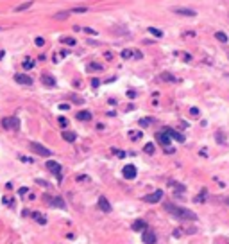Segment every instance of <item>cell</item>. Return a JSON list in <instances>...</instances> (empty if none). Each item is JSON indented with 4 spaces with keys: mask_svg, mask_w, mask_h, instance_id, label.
<instances>
[{
    "mask_svg": "<svg viewBox=\"0 0 229 244\" xmlns=\"http://www.w3.org/2000/svg\"><path fill=\"white\" fill-rule=\"evenodd\" d=\"M70 99H72L74 102H79V104H82V102H84V101H82L79 95H75V94H72V95H70Z\"/></svg>",
    "mask_w": 229,
    "mask_h": 244,
    "instance_id": "d590c367",
    "label": "cell"
},
{
    "mask_svg": "<svg viewBox=\"0 0 229 244\" xmlns=\"http://www.w3.org/2000/svg\"><path fill=\"white\" fill-rule=\"evenodd\" d=\"M32 0H29V2H25V4H21V6H18V7H14V11L16 13H20V11H25V9H29V7H32Z\"/></svg>",
    "mask_w": 229,
    "mask_h": 244,
    "instance_id": "44dd1931",
    "label": "cell"
},
{
    "mask_svg": "<svg viewBox=\"0 0 229 244\" xmlns=\"http://www.w3.org/2000/svg\"><path fill=\"white\" fill-rule=\"evenodd\" d=\"M154 149H156V147H154V144H152V142L145 144V147H143V151H145L147 154H152V153H154Z\"/></svg>",
    "mask_w": 229,
    "mask_h": 244,
    "instance_id": "4dcf8cb0",
    "label": "cell"
},
{
    "mask_svg": "<svg viewBox=\"0 0 229 244\" xmlns=\"http://www.w3.org/2000/svg\"><path fill=\"white\" fill-rule=\"evenodd\" d=\"M99 208H100L102 212H111V205H109V201H107V197H104V196L99 197Z\"/></svg>",
    "mask_w": 229,
    "mask_h": 244,
    "instance_id": "4fadbf2b",
    "label": "cell"
},
{
    "mask_svg": "<svg viewBox=\"0 0 229 244\" xmlns=\"http://www.w3.org/2000/svg\"><path fill=\"white\" fill-rule=\"evenodd\" d=\"M156 140L161 144L163 147H168V145H170V137L167 135L165 131H157V133H156Z\"/></svg>",
    "mask_w": 229,
    "mask_h": 244,
    "instance_id": "30bf717a",
    "label": "cell"
},
{
    "mask_svg": "<svg viewBox=\"0 0 229 244\" xmlns=\"http://www.w3.org/2000/svg\"><path fill=\"white\" fill-rule=\"evenodd\" d=\"M59 108H61V109H68V108H70V104L64 102V104H59Z\"/></svg>",
    "mask_w": 229,
    "mask_h": 244,
    "instance_id": "f907efd6",
    "label": "cell"
},
{
    "mask_svg": "<svg viewBox=\"0 0 229 244\" xmlns=\"http://www.w3.org/2000/svg\"><path fill=\"white\" fill-rule=\"evenodd\" d=\"M4 54H6V52H4L2 49H0V59H2V58H4Z\"/></svg>",
    "mask_w": 229,
    "mask_h": 244,
    "instance_id": "816d5d0a",
    "label": "cell"
},
{
    "mask_svg": "<svg viewBox=\"0 0 229 244\" xmlns=\"http://www.w3.org/2000/svg\"><path fill=\"white\" fill-rule=\"evenodd\" d=\"M43 199L49 203V207H56V208H64V201L61 197H54V196H43Z\"/></svg>",
    "mask_w": 229,
    "mask_h": 244,
    "instance_id": "5b68a950",
    "label": "cell"
},
{
    "mask_svg": "<svg viewBox=\"0 0 229 244\" xmlns=\"http://www.w3.org/2000/svg\"><path fill=\"white\" fill-rule=\"evenodd\" d=\"M165 133H167L170 138H175V140H179V142H185V135H181L179 131H175V129H172V127H165Z\"/></svg>",
    "mask_w": 229,
    "mask_h": 244,
    "instance_id": "8fae6325",
    "label": "cell"
},
{
    "mask_svg": "<svg viewBox=\"0 0 229 244\" xmlns=\"http://www.w3.org/2000/svg\"><path fill=\"white\" fill-rule=\"evenodd\" d=\"M89 178H88V176L86 174H81V176H77V181H88Z\"/></svg>",
    "mask_w": 229,
    "mask_h": 244,
    "instance_id": "7bdbcfd3",
    "label": "cell"
},
{
    "mask_svg": "<svg viewBox=\"0 0 229 244\" xmlns=\"http://www.w3.org/2000/svg\"><path fill=\"white\" fill-rule=\"evenodd\" d=\"M34 43H36V45H38V47H43V45H45V40H43L41 36H38V38L34 40Z\"/></svg>",
    "mask_w": 229,
    "mask_h": 244,
    "instance_id": "8d00e7d4",
    "label": "cell"
},
{
    "mask_svg": "<svg viewBox=\"0 0 229 244\" xmlns=\"http://www.w3.org/2000/svg\"><path fill=\"white\" fill-rule=\"evenodd\" d=\"M68 16H70V11H61V13L54 14V20H66Z\"/></svg>",
    "mask_w": 229,
    "mask_h": 244,
    "instance_id": "7402d4cb",
    "label": "cell"
},
{
    "mask_svg": "<svg viewBox=\"0 0 229 244\" xmlns=\"http://www.w3.org/2000/svg\"><path fill=\"white\" fill-rule=\"evenodd\" d=\"M165 151H167L168 154H174V153H175V149H174L172 145H168V147H165Z\"/></svg>",
    "mask_w": 229,
    "mask_h": 244,
    "instance_id": "7dc6e473",
    "label": "cell"
},
{
    "mask_svg": "<svg viewBox=\"0 0 229 244\" xmlns=\"http://www.w3.org/2000/svg\"><path fill=\"white\" fill-rule=\"evenodd\" d=\"M174 235H175V237H181V235H182V230H181V228L174 230Z\"/></svg>",
    "mask_w": 229,
    "mask_h": 244,
    "instance_id": "681fc988",
    "label": "cell"
},
{
    "mask_svg": "<svg viewBox=\"0 0 229 244\" xmlns=\"http://www.w3.org/2000/svg\"><path fill=\"white\" fill-rule=\"evenodd\" d=\"M142 135H143L142 131H131L129 138H131V140H140V138H142Z\"/></svg>",
    "mask_w": 229,
    "mask_h": 244,
    "instance_id": "4316f807",
    "label": "cell"
},
{
    "mask_svg": "<svg viewBox=\"0 0 229 244\" xmlns=\"http://www.w3.org/2000/svg\"><path fill=\"white\" fill-rule=\"evenodd\" d=\"M2 203H4L6 207H11V208H13V207H14V199L9 197V196H4V197H2Z\"/></svg>",
    "mask_w": 229,
    "mask_h": 244,
    "instance_id": "603a6c76",
    "label": "cell"
},
{
    "mask_svg": "<svg viewBox=\"0 0 229 244\" xmlns=\"http://www.w3.org/2000/svg\"><path fill=\"white\" fill-rule=\"evenodd\" d=\"M163 208H165L170 215H174L175 219H179V221H195V219H197V214H195V212H192V210H188V208H185V207H177V205H174V203H165Z\"/></svg>",
    "mask_w": 229,
    "mask_h": 244,
    "instance_id": "6da1fadb",
    "label": "cell"
},
{
    "mask_svg": "<svg viewBox=\"0 0 229 244\" xmlns=\"http://www.w3.org/2000/svg\"><path fill=\"white\" fill-rule=\"evenodd\" d=\"M14 81L18 84H25V86H31L34 83V79L29 77V76H25V74H14Z\"/></svg>",
    "mask_w": 229,
    "mask_h": 244,
    "instance_id": "ba28073f",
    "label": "cell"
},
{
    "mask_svg": "<svg viewBox=\"0 0 229 244\" xmlns=\"http://www.w3.org/2000/svg\"><path fill=\"white\" fill-rule=\"evenodd\" d=\"M20 160H21V162H25V163H32V162H34V160L29 158V156H20Z\"/></svg>",
    "mask_w": 229,
    "mask_h": 244,
    "instance_id": "b9f144b4",
    "label": "cell"
},
{
    "mask_svg": "<svg viewBox=\"0 0 229 244\" xmlns=\"http://www.w3.org/2000/svg\"><path fill=\"white\" fill-rule=\"evenodd\" d=\"M88 70H95V72H100V70H102V65H97V63H89V65H88Z\"/></svg>",
    "mask_w": 229,
    "mask_h": 244,
    "instance_id": "f1b7e54d",
    "label": "cell"
},
{
    "mask_svg": "<svg viewBox=\"0 0 229 244\" xmlns=\"http://www.w3.org/2000/svg\"><path fill=\"white\" fill-rule=\"evenodd\" d=\"M57 122H59L63 127H66V126H68V120H66L64 117H57Z\"/></svg>",
    "mask_w": 229,
    "mask_h": 244,
    "instance_id": "f35d334b",
    "label": "cell"
},
{
    "mask_svg": "<svg viewBox=\"0 0 229 244\" xmlns=\"http://www.w3.org/2000/svg\"><path fill=\"white\" fill-rule=\"evenodd\" d=\"M215 38H217L218 41H222V43H225V41H227V36H225V34H224L222 31H218V32H215Z\"/></svg>",
    "mask_w": 229,
    "mask_h": 244,
    "instance_id": "f546056e",
    "label": "cell"
},
{
    "mask_svg": "<svg viewBox=\"0 0 229 244\" xmlns=\"http://www.w3.org/2000/svg\"><path fill=\"white\" fill-rule=\"evenodd\" d=\"M142 239H143L145 244H154V242H156V235H154L152 232H149V230H143V232H142Z\"/></svg>",
    "mask_w": 229,
    "mask_h": 244,
    "instance_id": "7c38bea8",
    "label": "cell"
},
{
    "mask_svg": "<svg viewBox=\"0 0 229 244\" xmlns=\"http://www.w3.org/2000/svg\"><path fill=\"white\" fill-rule=\"evenodd\" d=\"M47 169L56 176V178H57V181H61L63 180V167L57 163V162H54V160H49L47 162Z\"/></svg>",
    "mask_w": 229,
    "mask_h": 244,
    "instance_id": "3957f363",
    "label": "cell"
},
{
    "mask_svg": "<svg viewBox=\"0 0 229 244\" xmlns=\"http://www.w3.org/2000/svg\"><path fill=\"white\" fill-rule=\"evenodd\" d=\"M75 138H77V135L74 131H63V140H66V142H75Z\"/></svg>",
    "mask_w": 229,
    "mask_h": 244,
    "instance_id": "e0dca14e",
    "label": "cell"
},
{
    "mask_svg": "<svg viewBox=\"0 0 229 244\" xmlns=\"http://www.w3.org/2000/svg\"><path fill=\"white\" fill-rule=\"evenodd\" d=\"M225 201H227V203H229V197H227V199H225Z\"/></svg>",
    "mask_w": 229,
    "mask_h": 244,
    "instance_id": "f5cc1de1",
    "label": "cell"
},
{
    "mask_svg": "<svg viewBox=\"0 0 229 244\" xmlns=\"http://www.w3.org/2000/svg\"><path fill=\"white\" fill-rule=\"evenodd\" d=\"M190 115H195V117H197V115H199V109H197V108H190Z\"/></svg>",
    "mask_w": 229,
    "mask_h": 244,
    "instance_id": "c3c4849f",
    "label": "cell"
},
{
    "mask_svg": "<svg viewBox=\"0 0 229 244\" xmlns=\"http://www.w3.org/2000/svg\"><path fill=\"white\" fill-rule=\"evenodd\" d=\"M127 97H129V99H134V97H136V92H134V90H127Z\"/></svg>",
    "mask_w": 229,
    "mask_h": 244,
    "instance_id": "bcb514c9",
    "label": "cell"
},
{
    "mask_svg": "<svg viewBox=\"0 0 229 244\" xmlns=\"http://www.w3.org/2000/svg\"><path fill=\"white\" fill-rule=\"evenodd\" d=\"M161 79H163V81H168V83H177V81H179L177 77H174V76L168 74V72H163V74H161Z\"/></svg>",
    "mask_w": 229,
    "mask_h": 244,
    "instance_id": "ffe728a7",
    "label": "cell"
},
{
    "mask_svg": "<svg viewBox=\"0 0 229 244\" xmlns=\"http://www.w3.org/2000/svg\"><path fill=\"white\" fill-rule=\"evenodd\" d=\"M149 32H150L152 36H156V38H163V31H159V29H156V27H149Z\"/></svg>",
    "mask_w": 229,
    "mask_h": 244,
    "instance_id": "d4e9b609",
    "label": "cell"
},
{
    "mask_svg": "<svg viewBox=\"0 0 229 244\" xmlns=\"http://www.w3.org/2000/svg\"><path fill=\"white\" fill-rule=\"evenodd\" d=\"M36 183H38V185H41V187H47V189L50 187V185H49L47 181H43V180H36Z\"/></svg>",
    "mask_w": 229,
    "mask_h": 244,
    "instance_id": "f6af8a7d",
    "label": "cell"
},
{
    "mask_svg": "<svg viewBox=\"0 0 229 244\" xmlns=\"http://www.w3.org/2000/svg\"><path fill=\"white\" fill-rule=\"evenodd\" d=\"M111 151H113V154H117L118 158H124V156H125V153L120 151V149H117V147H111Z\"/></svg>",
    "mask_w": 229,
    "mask_h": 244,
    "instance_id": "d6a6232c",
    "label": "cell"
},
{
    "mask_svg": "<svg viewBox=\"0 0 229 244\" xmlns=\"http://www.w3.org/2000/svg\"><path fill=\"white\" fill-rule=\"evenodd\" d=\"M206 196H208V190L202 189V190H200V194L193 197V201H195V203H204V201H206Z\"/></svg>",
    "mask_w": 229,
    "mask_h": 244,
    "instance_id": "ac0fdd59",
    "label": "cell"
},
{
    "mask_svg": "<svg viewBox=\"0 0 229 244\" xmlns=\"http://www.w3.org/2000/svg\"><path fill=\"white\" fill-rule=\"evenodd\" d=\"M152 122H154V119H152V117H143V119L140 120V126H143V127H145V126H150Z\"/></svg>",
    "mask_w": 229,
    "mask_h": 244,
    "instance_id": "83f0119b",
    "label": "cell"
},
{
    "mask_svg": "<svg viewBox=\"0 0 229 244\" xmlns=\"http://www.w3.org/2000/svg\"><path fill=\"white\" fill-rule=\"evenodd\" d=\"M2 126L7 131H18L20 129V119L18 117H6L2 120Z\"/></svg>",
    "mask_w": 229,
    "mask_h": 244,
    "instance_id": "7a4b0ae2",
    "label": "cell"
},
{
    "mask_svg": "<svg viewBox=\"0 0 229 244\" xmlns=\"http://www.w3.org/2000/svg\"><path fill=\"white\" fill-rule=\"evenodd\" d=\"M77 119H79V120H89V119H91V113L88 112V109H82V112H77Z\"/></svg>",
    "mask_w": 229,
    "mask_h": 244,
    "instance_id": "d6986e66",
    "label": "cell"
},
{
    "mask_svg": "<svg viewBox=\"0 0 229 244\" xmlns=\"http://www.w3.org/2000/svg\"><path fill=\"white\" fill-rule=\"evenodd\" d=\"M132 230H134V232H143V230H147V223H145V221H142V219H138V221L132 225Z\"/></svg>",
    "mask_w": 229,
    "mask_h": 244,
    "instance_id": "9a60e30c",
    "label": "cell"
},
{
    "mask_svg": "<svg viewBox=\"0 0 229 244\" xmlns=\"http://www.w3.org/2000/svg\"><path fill=\"white\" fill-rule=\"evenodd\" d=\"M132 58H136V59H142V58H143V54H142L140 50H136V52H132Z\"/></svg>",
    "mask_w": 229,
    "mask_h": 244,
    "instance_id": "ee69618b",
    "label": "cell"
},
{
    "mask_svg": "<svg viewBox=\"0 0 229 244\" xmlns=\"http://www.w3.org/2000/svg\"><path fill=\"white\" fill-rule=\"evenodd\" d=\"M86 11H88V7H74L70 13H77L79 14V13H86Z\"/></svg>",
    "mask_w": 229,
    "mask_h": 244,
    "instance_id": "e575fe53",
    "label": "cell"
},
{
    "mask_svg": "<svg viewBox=\"0 0 229 244\" xmlns=\"http://www.w3.org/2000/svg\"><path fill=\"white\" fill-rule=\"evenodd\" d=\"M100 86V81L99 79H91V88H99Z\"/></svg>",
    "mask_w": 229,
    "mask_h": 244,
    "instance_id": "ab89813d",
    "label": "cell"
},
{
    "mask_svg": "<svg viewBox=\"0 0 229 244\" xmlns=\"http://www.w3.org/2000/svg\"><path fill=\"white\" fill-rule=\"evenodd\" d=\"M161 199H163V190H154L152 194H149V196H145V197H143V201L152 205V203H159Z\"/></svg>",
    "mask_w": 229,
    "mask_h": 244,
    "instance_id": "52a82bcc",
    "label": "cell"
},
{
    "mask_svg": "<svg viewBox=\"0 0 229 244\" xmlns=\"http://www.w3.org/2000/svg\"><path fill=\"white\" fill-rule=\"evenodd\" d=\"M61 41L64 43V45H70V47H74L75 43H77V41H75L74 38H70V36H64V38H61Z\"/></svg>",
    "mask_w": 229,
    "mask_h": 244,
    "instance_id": "cb8c5ba5",
    "label": "cell"
},
{
    "mask_svg": "<svg viewBox=\"0 0 229 244\" xmlns=\"http://www.w3.org/2000/svg\"><path fill=\"white\" fill-rule=\"evenodd\" d=\"M31 215H32V219L36 221V223H39V225H47V217H45L43 214H39V212H32Z\"/></svg>",
    "mask_w": 229,
    "mask_h": 244,
    "instance_id": "2e32d148",
    "label": "cell"
},
{
    "mask_svg": "<svg viewBox=\"0 0 229 244\" xmlns=\"http://www.w3.org/2000/svg\"><path fill=\"white\" fill-rule=\"evenodd\" d=\"M36 66V61H32V59H25L24 61V68L25 70H31V68H34Z\"/></svg>",
    "mask_w": 229,
    "mask_h": 244,
    "instance_id": "484cf974",
    "label": "cell"
},
{
    "mask_svg": "<svg viewBox=\"0 0 229 244\" xmlns=\"http://www.w3.org/2000/svg\"><path fill=\"white\" fill-rule=\"evenodd\" d=\"M41 83L45 86H56V79L52 76H49V74H41Z\"/></svg>",
    "mask_w": 229,
    "mask_h": 244,
    "instance_id": "5bb4252c",
    "label": "cell"
},
{
    "mask_svg": "<svg viewBox=\"0 0 229 244\" xmlns=\"http://www.w3.org/2000/svg\"><path fill=\"white\" fill-rule=\"evenodd\" d=\"M81 31H84V32H86V34H89V36H97V34H99L95 29H89V27H81Z\"/></svg>",
    "mask_w": 229,
    "mask_h": 244,
    "instance_id": "1f68e13d",
    "label": "cell"
},
{
    "mask_svg": "<svg viewBox=\"0 0 229 244\" xmlns=\"http://www.w3.org/2000/svg\"><path fill=\"white\" fill-rule=\"evenodd\" d=\"M172 11L175 14H181V16H197V11L195 9H188V7H172Z\"/></svg>",
    "mask_w": 229,
    "mask_h": 244,
    "instance_id": "9c48e42d",
    "label": "cell"
},
{
    "mask_svg": "<svg viewBox=\"0 0 229 244\" xmlns=\"http://www.w3.org/2000/svg\"><path fill=\"white\" fill-rule=\"evenodd\" d=\"M136 174H138V171H136V165H132V163L124 165V169H122V176H124L125 180H134V178H136Z\"/></svg>",
    "mask_w": 229,
    "mask_h": 244,
    "instance_id": "277c9868",
    "label": "cell"
},
{
    "mask_svg": "<svg viewBox=\"0 0 229 244\" xmlns=\"http://www.w3.org/2000/svg\"><path fill=\"white\" fill-rule=\"evenodd\" d=\"M179 56H181V58H182V59H185V61H186V63H190V61H192V56H190V54H186V52H181V54H179Z\"/></svg>",
    "mask_w": 229,
    "mask_h": 244,
    "instance_id": "74e56055",
    "label": "cell"
},
{
    "mask_svg": "<svg viewBox=\"0 0 229 244\" xmlns=\"http://www.w3.org/2000/svg\"><path fill=\"white\" fill-rule=\"evenodd\" d=\"M31 151H34L36 154H39V156H50V149H47L45 145L38 144V142H32L31 144Z\"/></svg>",
    "mask_w": 229,
    "mask_h": 244,
    "instance_id": "8992f818",
    "label": "cell"
},
{
    "mask_svg": "<svg viewBox=\"0 0 229 244\" xmlns=\"http://www.w3.org/2000/svg\"><path fill=\"white\" fill-rule=\"evenodd\" d=\"M122 58H124V59H131V58H132V52H131L129 49H125V50H122Z\"/></svg>",
    "mask_w": 229,
    "mask_h": 244,
    "instance_id": "836d02e7",
    "label": "cell"
},
{
    "mask_svg": "<svg viewBox=\"0 0 229 244\" xmlns=\"http://www.w3.org/2000/svg\"><path fill=\"white\" fill-rule=\"evenodd\" d=\"M27 192H29V189H27V187H21V189H18V194H20V196H25Z\"/></svg>",
    "mask_w": 229,
    "mask_h": 244,
    "instance_id": "60d3db41",
    "label": "cell"
}]
</instances>
